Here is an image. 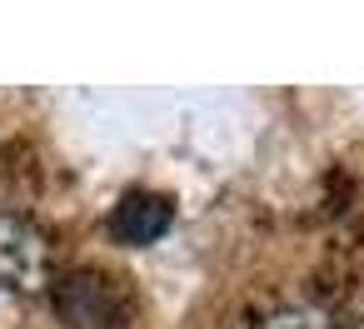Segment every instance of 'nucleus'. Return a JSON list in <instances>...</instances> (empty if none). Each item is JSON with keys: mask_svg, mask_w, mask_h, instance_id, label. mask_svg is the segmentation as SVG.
<instances>
[{"mask_svg": "<svg viewBox=\"0 0 364 329\" xmlns=\"http://www.w3.org/2000/svg\"><path fill=\"white\" fill-rule=\"evenodd\" d=\"M255 329H339V324L319 304H289V309H274L269 319H259Z\"/></svg>", "mask_w": 364, "mask_h": 329, "instance_id": "4", "label": "nucleus"}, {"mask_svg": "<svg viewBox=\"0 0 364 329\" xmlns=\"http://www.w3.org/2000/svg\"><path fill=\"white\" fill-rule=\"evenodd\" d=\"M170 220H175V205H170L165 195H155V190H135V195H125V200L115 205V215H110V234H115L120 244H155V239L170 230Z\"/></svg>", "mask_w": 364, "mask_h": 329, "instance_id": "3", "label": "nucleus"}, {"mask_svg": "<svg viewBox=\"0 0 364 329\" xmlns=\"http://www.w3.org/2000/svg\"><path fill=\"white\" fill-rule=\"evenodd\" d=\"M0 279L11 289H46L50 284V244L21 215H0Z\"/></svg>", "mask_w": 364, "mask_h": 329, "instance_id": "2", "label": "nucleus"}, {"mask_svg": "<svg viewBox=\"0 0 364 329\" xmlns=\"http://www.w3.org/2000/svg\"><path fill=\"white\" fill-rule=\"evenodd\" d=\"M125 279H110V274H70L60 289H55V309L70 319V329H125Z\"/></svg>", "mask_w": 364, "mask_h": 329, "instance_id": "1", "label": "nucleus"}]
</instances>
